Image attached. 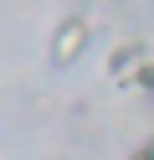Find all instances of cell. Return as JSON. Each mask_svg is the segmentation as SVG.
I'll return each mask as SVG.
<instances>
[{
	"label": "cell",
	"instance_id": "obj_1",
	"mask_svg": "<svg viewBox=\"0 0 154 160\" xmlns=\"http://www.w3.org/2000/svg\"><path fill=\"white\" fill-rule=\"evenodd\" d=\"M87 36H92V26L82 21V16H67V21L51 31V62H57V67H72L82 52H87Z\"/></svg>",
	"mask_w": 154,
	"mask_h": 160
},
{
	"label": "cell",
	"instance_id": "obj_2",
	"mask_svg": "<svg viewBox=\"0 0 154 160\" xmlns=\"http://www.w3.org/2000/svg\"><path fill=\"white\" fill-rule=\"evenodd\" d=\"M118 83H123V88H139V93H149V103H154V62H149V57H139V62H133Z\"/></svg>",
	"mask_w": 154,
	"mask_h": 160
},
{
	"label": "cell",
	"instance_id": "obj_3",
	"mask_svg": "<svg viewBox=\"0 0 154 160\" xmlns=\"http://www.w3.org/2000/svg\"><path fill=\"white\" fill-rule=\"evenodd\" d=\"M139 57H144V42H123V47H113V52H108V72L123 78L133 62H139Z\"/></svg>",
	"mask_w": 154,
	"mask_h": 160
},
{
	"label": "cell",
	"instance_id": "obj_4",
	"mask_svg": "<svg viewBox=\"0 0 154 160\" xmlns=\"http://www.w3.org/2000/svg\"><path fill=\"white\" fill-rule=\"evenodd\" d=\"M133 160H154V139H149V145H139V150H133Z\"/></svg>",
	"mask_w": 154,
	"mask_h": 160
}]
</instances>
